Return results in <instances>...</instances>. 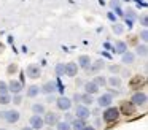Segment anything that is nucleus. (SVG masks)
<instances>
[{"label":"nucleus","mask_w":148,"mask_h":130,"mask_svg":"<svg viewBox=\"0 0 148 130\" xmlns=\"http://www.w3.org/2000/svg\"><path fill=\"white\" fill-rule=\"evenodd\" d=\"M8 103H11L10 92L8 94H0V105H8Z\"/></svg>","instance_id":"obj_27"},{"label":"nucleus","mask_w":148,"mask_h":130,"mask_svg":"<svg viewBox=\"0 0 148 130\" xmlns=\"http://www.w3.org/2000/svg\"><path fill=\"white\" fill-rule=\"evenodd\" d=\"M121 56H123V63H134V59H135V54L134 52L126 51V52H123Z\"/></svg>","instance_id":"obj_20"},{"label":"nucleus","mask_w":148,"mask_h":130,"mask_svg":"<svg viewBox=\"0 0 148 130\" xmlns=\"http://www.w3.org/2000/svg\"><path fill=\"white\" fill-rule=\"evenodd\" d=\"M11 101H13L14 105H19L21 101H23V97H21V94H14V97L11 98Z\"/></svg>","instance_id":"obj_33"},{"label":"nucleus","mask_w":148,"mask_h":130,"mask_svg":"<svg viewBox=\"0 0 148 130\" xmlns=\"http://www.w3.org/2000/svg\"><path fill=\"white\" fill-rule=\"evenodd\" d=\"M64 73H65V70H64V63H58L56 65V75L61 78V76H64Z\"/></svg>","instance_id":"obj_30"},{"label":"nucleus","mask_w":148,"mask_h":130,"mask_svg":"<svg viewBox=\"0 0 148 130\" xmlns=\"http://www.w3.org/2000/svg\"><path fill=\"white\" fill-rule=\"evenodd\" d=\"M94 82H96V84L100 87V86H105V84H107V79L103 78V76H96V79H94Z\"/></svg>","instance_id":"obj_31"},{"label":"nucleus","mask_w":148,"mask_h":130,"mask_svg":"<svg viewBox=\"0 0 148 130\" xmlns=\"http://www.w3.org/2000/svg\"><path fill=\"white\" fill-rule=\"evenodd\" d=\"M32 111H34V114L42 116V114H45V105L43 103H34L32 105Z\"/></svg>","instance_id":"obj_21"},{"label":"nucleus","mask_w":148,"mask_h":130,"mask_svg":"<svg viewBox=\"0 0 148 130\" xmlns=\"http://www.w3.org/2000/svg\"><path fill=\"white\" fill-rule=\"evenodd\" d=\"M135 52H137V56L145 57V56L148 54V48H147V44H138V46L135 48Z\"/></svg>","instance_id":"obj_25"},{"label":"nucleus","mask_w":148,"mask_h":130,"mask_svg":"<svg viewBox=\"0 0 148 130\" xmlns=\"http://www.w3.org/2000/svg\"><path fill=\"white\" fill-rule=\"evenodd\" d=\"M97 105L100 108H107V106H112V101H113V95L112 94H102L99 98H97Z\"/></svg>","instance_id":"obj_11"},{"label":"nucleus","mask_w":148,"mask_h":130,"mask_svg":"<svg viewBox=\"0 0 148 130\" xmlns=\"http://www.w3.org/2000/svg\"><path fill=\"white\" fill-rule=\"evenodd\" d=\"M83 87H84V92H86V94H91V95L97 94V92H99V89H100L94 81H88V82H84Z\"/></svg>","instance_id":"obj_16"},{"label":"nucleus","mask_w":148,"mask_h":130,"mask_svg":"<svg viewBox=\"0 0 148 130\" xmlns=\"http://www.w3.org/2000/svg\"><path fill=\"white\" fill-rule=\"evenodd\" d=\"M81 130H96V129H94L92 125H84V127H83V129H81Z\"/></svg>","instance_id":"obj_38"},{"label":"nucleus","mask_w":148,"mask_h":130,"mask_svg":"<svg viewBox=\"0 0 148 130\" xmlns=\"http://www.w3.org/2000/svg\"><path fill=\"white\" fill-rule=\"evenodd\" d=\"M8 84V92H11V94H21L23 92V89H24V86H23V82L21 81H18V79H11L10 82H7Z\"/></svg>","instance_id":"obj_8"},{"label":"nucleus","mask_w":148,"mask_h":130,"mask_svg":"<svg viewBox=\"0 0 148 130\" xmlns=\"http://www.w3.org/2000/svg\"><path fill=\"white\" fill-rule=\"evenodd\" d=\"M69 120H72V114L70 113H67V122H69Z\"/></svg>","instance_id":"obj_40"},{"label":"nucleus","mask_w":148,"mask_h":130,"mask_svg":"<svg viewBox=\"0 0 148 130\" xmlns=\"http://www.w3.org/2000/svg\"><path fill=\"white\" fill-rule=\"evenodd\" d=\"M0 130H7V129H0Z\"/></svg>","instance_id":"obj_43"},{"label":"nucleus","mask_w":148,"mask_h":130,"mask_svg":"<svg viewBox=\"0 0 148 130\" xmlns=\"http://www.w3.org/2000/svg\"><path fill=\"white\" fill-rule=\"evenodd\" d=\"M56 129L58 130H72V125L67 120H58L56 122Z\"/></svg>","instance_id":"obj_23"},{"label":"nucleus","mask_w":148,"mask_h":130,"mask_svg":"<svg viewBox=\"0 0 148 130\" xmlns=\"http://www.w3.org/2000/svg\"><path fill=\"white\" fill-rule=\"evenodd\" d=\"M107 82H108L112 87H119V86H121V79H119L118 76H110V78L107 79Z\"/></svg>","instance_id":"obj_26"},{"label":"nucleus","mask_w":148,"mask_h":130,"mask_svg":"<svg viewBox=\"0 0 148 130\" xmlns=\"http://www.w3.org/2000/svg\"><path fill=\"white\" fill-rule=\"evenodd\" d=\"M113 51L118 52V54H123V52L127 51V44H126L124 41H121V40H116L115 41V46H113Z\"/></svg>","instance_id":"obj_17"},{"label":"nucleus","mask_w":148,"mask_h":130,"mask_svg":"<svg viewBox=\"0 0 148 130\" xmlns=\"http://www.w3.org/2000/svg\"><path fill=\"white\" fill-rule=\"evenodd\" d=\"M46 101H48V103H53V101H56V97H54V95H48V98H46Z\"/></svg>","instance_id":"obj_37"},{"label":"nucleus","mask_w":148,"mask_h":130,"mask_svg":"<svg viewBox=\"0 0 148 130\" xmlns=\"http://www.w3.org/2000/svg\"><path fill=\"white\" fill-rule=\"evenodd\" d=\"M100 68H103V60H97V62H94V65L91 63V67L88 70H91V71H99Z\"/></svg>","instance_id":"obj_28"},{"label":"nucleus","mask_w":148,"mask_h":130,"mask_svg":"<svg viewBox=\"0 0 148 130\" xmlns=\"http://www.w3.org/2000/svg\"><path fill=\"white\" fill-rule=\"evenodd\" d=\"M73 100H75V101H80V94H77V92H75V95H73Z\"/></svg>","instance_id":"obj_39"},{"label":"nucleus","mask_w":148,"mask_h":130,"mask_svg":"<svg viewBox=\"0 0 148 130\" xmlns=\"http://www.w3.org/2000/svg\"><path fill=\"white\" fill-rule=\"evenodd\" d=\"M21 130H34V129H32V127H23Z\"/></svg>","instance_id":"obj_41"},{"label":"nucleus","mask_w":148,"mask_h":130,"mask_svg":"<svg viewBox=\"0 0 148 130\" xmlns=\"http://www.w3.org/2000/svg\"><path fill=\"white\" fill-rule=\"evenodd\" d=\"M40 91L45 92V94H48V95L54 94V92L58 91V81H48V82H45V84L40 87Z\"/></svg>","instance_id":"obj_13"},{"label":"nucleus","mask_w":148,"mask_h":130,"mask_svg":"<svg viewBox=\"0 0 148 130\" xmlns=\"http://www.w3.org/2000/svg\"><path fill=\"white\" fill-rule=\"evenodd\" d=\"M64 70H65L64 75H65V76H69V78H75V76L78 75V65H77L75 62H69V63H65V65H64Z\"/></svg>","instance_id":"obj_10"},{"label":"nucleus","mask_w":148,"mask_h":130,"mask_svg":"<svg viewBox=\"0 0 148 130\" xmlns=\"http://www.w3.org/2000/svg\"><path fill=\"white\" fill-rule=\"evenodd\" d=\"M119 116H121V114H119V111L116 106H107L105 111H103V114H102V119L105 120L107 124H113L119 119Z\"/></svg>","instance_id":"obj_1"},{"label":"nucleus","mask_w":148,"mask_h":130,"mask_svg":"<svg viewBox=\"0 0 148 130\" xmlns=\"http://www.w3.org/2000/svg\"><path fill=\"white\" fill-rule=\"evenodd\" d=\"M2 49H3V44H0V52H2Z\"/></svg>","instance_id":"obj_42"},{"label":"nucleus","mask_w":148,"mask_h":130,"mask_svg":"<svg viewBox=\"0 0 148 130\" xmlns=\"http://www.w3.org/2000/svg\"><path fill=\"white\" fill-rule=\"evenodd\" d=\"M113 32H115L116 35H121L123 32H124V25H123V24H118V22H115V24H113Z\"/></svg>","instance_id":"obj_29"},{"label":"nucleus","mask_w":148,"mask_h":130,"mask_svg":"<svg viewBox=\"0 0 148 130\" xmlns=\"http://www.w3.org/2000/svg\"><path fill=\"white\" fill-rule=\"evenodd\" d=\"M140 38H142V41H145V43L148 41V30L147 29H143V30L140 32Z\"/></svg>","instance_id":"obj_35"},{"label":"nucleus","mask_w":148,"mask_h":130,"mask_svg":"<svg viewBox=\"0 0 148 130\" xmlns=\"http://www.w3.org/2000/svg\"><path fill=\"white\" fill-rule=\"evenodd\" d=\"M131 101L135 105V106H145V105H147V94H145V92L137 91L131 97Z\"/></svg>","instance_id":"obj_6"},{"label":"nucleus","mask_w":148,"mask_h":130,"mask_svg":"<svg viewBox=\"0 0 148 130\" xmlns=\"http://www.w3.org/2000/svg\"><path fill=\"white\" fill-rule=\"evenodd\" d=\"M59 120V117H58V114L56 113H53V111H48L46 113L45 111V117H43V122L45 124H48V125H56V122Z\"/></svg>","instance_id":"obj_14"},{"label":"nucleus","mask_w":148,"mask_h":130,"mask_svg":"<svg viewBox=\"0 0 148 130\" xmlns=\"http://www.w3.org/2000/svg\"><path fill=\"white\" fill-rule=\"evenodd\" d=\"M135 105L132 103L131 100H124V101H121V105H119V108H118V111H119V114H124V116H132V114H135Z\"/></svg>","instance_id":"obj_3"},{"label":"nucleus","mask_w":148,"mask_h":130,"mask_svg":"<svg viewBox=\"0 0 148 130\" xmlns=\"http://www.w3.org/2000/svg\"><path fill=\"white\" fill-rule=\"evenodd\" d=\"M29 124H30V127H32L34 130H42L43 125H45V122H43V117L38 116V114H34V116L30 117Z\"/></svg>","instance_id":"obj_12"},{"label":"nucleus","mask_w":148,"mask_h":130,"mask_svg":"<svg viewBox=\"0 0 148 130\" xmlns=\"http://www.w3.org/2000/svg\"><path fill=\"white\" fill-rule=\"evenodd\" d=\"M89 114H91V111H89V108H88L86 105H78L77 110H75V117H78V119L86 120L88 117H89Z\"/></svg>","instance_id":"obj_9"},{"label":"nucleus","mask_w":148,"mask_h":130,"mask_svg":"<svg viewBox=\"0 0 148 130\" xmlns=\"http://www.w3.org/2000/svg\"><path fill=\"white\" fill-rule=\"evenodd\" d=\"M80 101H83L84 105H92L94 103V98H92V95L91 94H80Z\"/></svg>","instance_id":"obj_22"},{"label":"nucleus","mask_w":148,"mask_h":130,"mask_svg":"<svg viewBox=\"0 0 148 130\" xmlns=\"http://www.w3.org/2000/svg\"><path fill=\"white\" fill-rule=\"evenodd\" d=\"M0 94H8V84L5 81H0Z\"/></svg>","instance_id":"obj_32"},{"label":"nucleus","mask_w":148,"mask_h":130,"mask_svg":"<svg viewBox=\"0 0 148 130\" xmlns=\"http://www.w3.org/2000/svg\"><path fill=\"white\" fill-rule=\"evenodd\" d=\"M21 114L19 111L16 110H8V111H0V119L7 120L8 124H16L18 120H19Z\"/></svg>","instance_id":"obj_2"},{"label":"nucleus","mask_w":148,"mask_h":130,"mask_svg":"<svg viewBox=\"0 0 148 130\" xmlns=\"http://www.w3.org/2000/svg\"><path fill=\"white\" fill-rule=\"evenodd\" d=\"M110 8L115 10V13L118 16H124V13H123V10H121V2H119V0H110Z\"/></svg>","instance_id":"obj_18"},{"label":"nucleus","mask_w":148,"mask_h":130,"mask_svg":"<svg viewBox=\"0 0 148 130\" xmlns=\"http://www.w3.org/2000/svg\"><path fill=\"white\" fill-rule=\"evenodd\" d=\"M26 73H27V76H29L30 79H37V78L42 76V68H40L38 63H30V65H27Z\"/></svg>","instance_id":"obj_5"},{"label":"nucleus","mask_w":148,"mask_h":130,"mask_svg":"<svg viewBox=\"0 0 148 130\" xmlns=\"http://www.w3.org/2000/svg\"><path fill=\"white\" fill-rule=\"evenodd\" d=\"M38 94H40V87H38V86H30V87L27 89V97H29V98L37 97Z\"/></svg>","instance_id":"obj_24"},{"label":"nucleus","mask_w":148,"mask_h":130,"mask_svg":"<svg viewBox=\"0 0 148 130\" xmlns=\"http://www.w3.org/2000/svg\"><path fill=\"white\" fill-rule=\"evenodd\" d=\"M54 103H56V106H58L61 111H69L70 106H72V100L67 98V97H64V95H61L59 98H56Z\"/></svg>","instance_id":"obj_7"},{"label":"nucleus","mask_w":148,"mask_h":130,"mask_svg":"<svg viewBox=\"0 0 148 130\" xmlns=\"http://www.w3.org/2000/svg\"><path fill=\"white\" fill-rule=\"evenodd\" d=\"M70 125H72V130H81L84 125H86V120H84V119H78V117H75L73 122H72Z\"/></svg>","instance_id":"obj_19"},{"label":"nucleus","mask_w":148,"mask_h":130,"mask_svg":"<svg viewBox=\"0 0 148 130\" xmlns=\"http://www.w3.org/2000/svg\"><path fill=\"white\" fill-rule=\"evenodd\" d=\"M7 71L10 73V75H11V73H16V71H18V65H16V63H11V65H8Z\"/></svg>","instance_id":"obj_34"},{"label":"nucleus","mask_w":148,"mask_h":130,"mask_svg":"<svg viewBox=\"0 0 148 130\" xmlns=\"http://www.w3.org/2000/svg\"><path fill=\"white\" fill-rule=\"evenodd\" d=\"M145 82H147V79H145L143 75H135V76H132L131 81H129V87H131L132 91H140L145 86Z\"/></svg>","instance_id":"obj_4"},{"label":"nucleus","mask_w":148,"mask_h":130,"mask_svg":"<svg viewBox=\"0 0 148 130\" xmlns=\"http://www.w3.org/2000/svg\"><path fill=\"white\" fill-rule=\"evenodd\" d=\"M140 22H142V25H143L145 29H147V24H148V18H147V14H143L140 18Z\"/></svg>","instance_id":"obj_36"},{"label":"nucleus","mask_w":148,"mask_h":130,"mask_svg":"<svg viewBox=\"0 0 148 130\" xmlns=\"http://www.w3.org/2000/svg\"><path fill=\"white\" fill-rule=\"evenodd\" d=\"M91 57L86 56V54H83V56L78 57V68H83V70H88L91 67Z\"/></svg>","instance_id":"obj_15"}]
</instances>
